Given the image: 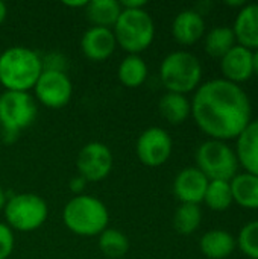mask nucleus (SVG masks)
Segmentation results:
<instances>
[{
    "label": "nucleus",
    "mask_w": 258,
    "mask_h": 259,
    "mask_svg": "<svg viewBox=\"0 0 258 259\" xmlns=\"http://www.w3.org/2000/svg\"><path fill=\"white\" fill-rule=\"evenodd\" d=\"M99 249L106 258L120 259L129 250V240L119 229L106 228L99 235Z\"/></svg>",
    "instance_id": "23"
},
{
    "label": "nucleus",
    "mask_w": 258,
    "mask_h": 259,
    "mask_svg": "<svg viewBox=\"0 0 258 259\" xmlns=\"http://www.w3.org/2000/svg\"><path fill=\"white\" fill-rule=\"evenodd\" d=\"M14 250V234L8 225L0 223V259H8Z\"/></svg>",
    "instance_id": "28"
},
{
    "label": "nucleus",
    "mask_w": 258,
    "mask_h": 259,
    "mask_svg": "<svg viewBox=\"0 0 258 259\" xmlns=\"http://www.w3.org/2000/svg\"><path fill=\"white\" fill-rule=\"evenodd\" d=\"M236 155L246 173L258 176V120L251 121L240 134Z\"/></svg>",
    "instance_id": "17"
},
{
    "label": "nucleus",
    "mask_w": 258,
    "mask_h": 259,
    "mask_svg": "<svg viewBox=\"0 0 258 259\" xmlns=\"http://www.w3.org/2000/svg\"><path fill=\"white\" fill-rule=\"evenodd\" d=\"M5 219L11 229L20 232H32L44 225L49 208L44 199L32 193L12 196L5 205Z\"/></svg>",
    "instance_id": "6"
},
{
    "label": "nucleus",
    "mask_w": 258,
    "mask_h": 259,
    "mask_svg": "<svg viewBox=\"0 0 258 259\" xmlns=\"http://www.w3.org/2000/svg\"><path fill=\"white\" fill-rule=\"evenodd\" d=\"M44 65L27 47L15 46L0 55V83L6 91H29L40 79Z\"/></svg>",
    "instance_id": "2"
},
{
    "label": "nucleus",
    "mask_w": 258,
    "mask_h": 259,
    "mask_svg": "<svg viewBox=\"0 0 258 259\" xmlns=\"http://www.w3.org/2000/svg\"><path fill=\"white\" fill-rule=\"evenodd\" d=\"M190 105L199 129L217 141L239 138L251 123L249 97L227 79L202 83Z\"/></svg>",
    "instance_id": "1"
},
{
    "label": "nucleus",
    "mask_w": 258,
    "mask_h": 259,
    "mask_svg": "<svg viewBox=\"0 0 258 259\" xmlns=\"http://www.w3.org/2000/svg\"><path fill=\"white\" fill-rule=\"evenodd\" d=\"M220 70L227 80L233 83H240L248 80L254 74V53L252 50L234 46L222 59Z\"/></svg>",
    "instance_id": "14"
},
{
    "label": "nucleus",
    "mask_w": 258,
    "mask_h": 259,
    "mask_svg": "<svg viewBox=\"0 0 258 259\" xmlns=\"http://www.w3.org/2000/svg\"><path fill=\"white\" fill-rule=\"evenodd\" d=\"M254 73L258 76V50L254 53Z\"/></svg>",
    "instance_id": "34"
},
{
    "label": "nucleus",
    "mask_w": 258,
    "mask_h": 259,
    "mask_svg": "<svg viewBox=\"0 0 258 259\" xmlns=\"http://www.w3.org/2000/svg\"><path fill=\"white\" fill-rule=\"evenodd\" d=\"M230 185L233 202L246 209H258V176L240 173L230 181Z\"/></svg>",
    "instance_id": "18"
},
{
    "label": "nucleus",
    "mask_w": 258,
    "mask_h": 259,
    "mask_svg": "<svg viewBox=\"0 0 258 259\" xmlns=\"http://www.w3.org/2000/svg\"><path fill=\"white\" fill-rule=\"evenodd\" d=\"M148 2L144 0H122L120 6L122 9H144Z\"/></svg>",
    "instance_id": "30"
},
{
    "label": "nucleus",
    "mask_w": 258,
    "mask_h": 259,
    "mask_svg": "<svg viewBox=\"0 0 258 259\" xmlns=\"http://www.w3.org/2000/svg\"><path fill=\"white\" fill-rule=\"evenodd\" d=\"M117 41L114 36L113 29L108 27H90L81 39V50L82 53L96 62L108 59L116 50Z\"/></svg>",
    "instance_id": "13"
},
{
    "label": "nucleus",
    "mask_w": 258,
    "mask_h": 259,
    "mask_svg": "<svg viewBox=\"0 0 258 259\" xmlns=\"http://www.w3.org/2000/svg\"><path fill=\"white\" fill-rule=\"evenodd\" d=\"M33 90L36 99L50 109L65 106L73 94L70 77L58 68H44Z\"/></svg>",
    "instance_id": "9"
},
{
    "label": "nucleus",
    "mask_w": 258,
    "mask_h": 259,
    "mask_svg": "<svg viewBox=\"0 0 258 259\" xmlns=\"http://www.w3.org/2000/svg\"><path fill=\"white\" fill-rule=\"evenodd\" d=\"M62 220L73 234L79 237H96L108 228L109 212L102 200L88 194H79L64 206Z\"/></svg>",
    "instance_id": "3"
},
{
    "label": "nucleus",
    "mask_w": 258,
    "mask_h": 259,
    "mask_svg": "<svg viewBox=\"0 0 258 259\" xmlns=\"http://www.w3.org/2000/svg\"><path fill=\"white\" fill-rule=\"evenodd\" d=\"M120 14L122 6L117 0H91L85 6V17L96 27H114Z\"/></svg>",
    "instance_id": "20"
},
{
    "label": "nucleus",
    "mask_w": 258,
    "mask_h": 259,
    "mask_svg": "<svg viewBox=\"0 0 258 259\" xmlns=\"http://www.w3.org/2000/svg\"><path fill=\"white\" fill-rule=\"evenodd\" d=\"M201 220H202V212L198 205L181 203V206L176 209L173 215V226L178 234L190 235L199 228Z\"/></svg>",
    "instance_id": "25"
},
{
    "label": "nucleus",
    "mask_w": 258,
    "mask_h": 259,
    "mask_svg": "<svg viewBox=\"0 0 258 259\" xmlns=\"http://www.w3.org/2000/svg\"><path fill=\"white\" fill-rule=\"evenodd\" d=\"M205 30L202 15L195 9H186L179 12L172 24L173 38L182 46H192L201 39Z\"/></svg>",
    "instance_id": "15"
},
{
    "label": "nucleus",
    "mask_w": 258,
    "mask_h": 259,
    "mask_svg": "<svg viewBox=\"0 0 258 259\" xmlns=\"http://www.w3.org/2000/svg\"><path fill=\"white\" fill-rule=\"evenodd\" d=\"M117 76L122 85L138 88L148 79V65L140 55H128L119 65Z\"/></svg>",
    "instance_id": "22"
},
{
    "label": "nucleus",
    "mask_w": 258,
    "mask_h": 259,
    "mask_svg": "<svg viewBox=\"0 0 258 259\" xmlns=\"http://www.w3.org/2000/svg\"><path fill=\"white\" fill-rule=\"evenodd\" d=\"M76 168L87 182H100L113 170V153L103 143L91 141L79 150Z\"/></svg>",
    "instance_id": "10"
},
{
    "label": "nucleus",
    "mask_w": 258,
    "mask_h": 259,
    "mask_svg": "<svg viewBox=\"0 0 258 259\" xmlns=\"http://www.w3.org/2000/svg\"><path fill=\"white\" fill-rule=\"evenodd\" d=\"M38 114L33 97L26 91H5L0 94V126L9 134L29 127Z\"/></svg>",
    "instance_id": "8"
},
{
    "label": "nucleus",
    "mask_w": 258,
    "mask_h": 259,
    "mask_svg": "<svg viewBox=\"0 0 258 259\" xmlns=\"http://www.w3.org/2000/svg\"><path fill=\"white\" fill-rule=\"evenodd\" d=\"M236 46V35L230 27H214L205 38V50L213 58H224Z\"/></svg>",
    "instance_id": "24"
},
{
    "label": "nucleus",
    "mask_w": 258,
    "mask_h": 259,
    "mask_svg": "<svg viewBox=\"0 0 258 259\" xmlns=\"http://www.w3.org/2000/svg\"><path fill=\"white\" fill-rule=\"evenodd\" d=\"M196 164L208 181L230 182L239 168L237 155L230 146L217 140H210L199 146L196 152Z\"/></svg>",
    "instance_id": "7"
},
{
    "label": "nucleus",
    "mask_w": 258,
    "mask_h": 259,
    "mask_svg": "<svg viewBox=\"0 0 258 259\" xmlns=\"http://www.w3.org/2000/svg\"><path fill=\"white\" fill-rule=\"evenodd\" d=\"M208 182L207 176L198 167H187L176 175L173 181V193L181 203L198 205L204 200Z\"/></svg>",
    "instance_id": "12"
},
{
    "label": "nucleus",
    "mask_w": 258,
    "mask_h": 259,
    "mask_svg": "<svg viewBox=\"0 0 258 259\" xmlns=\"http://www.w3.org/2000/svg\"><path fill=\"white\" fill-rule=\"evenodd\" d=\"M240 250L252 259H258V220L242 228L239 234Z\"/></svg>",
    "instance_id": "27"
},
{
    "label": "nucleus",
    "mask_w": 258,
    "mask_h": 259,
    "mask_svg": "<svg viewBox=\"0 0 258 259\" xmlns=\"http://www.w3.org/2000/svg\"><path fill=\"white\" fill-rule=\"evenodd\" d=\"M87 0H81V2H62V5H65V6H68V8H84L85 9V6H87Z\"/></svg>",
    "instance_id": "31"
},
{
    "label": "nucleus",
    "mask_w": 258,
    "mask_h": 259,
    "mask_svg": "<svg viewBox=\"0 0 258 259\" xmlns=\"http://www.w3.org/2000/svg\"><path fill=\"white\" fill-rule=\"evenodd\" d=\"M8 199H6V194H5V190L0 187V211L5 209V205H6Z\"/></svg>",
    "instance_id": "33"
},
{
    "label": "nucleus",
    "mask_w": 258,
    "mask_h": 259,
    "mask_svg": "<svg viewBox=\"0 0 258 259\" xmlns=\"http://www.w3.org/2000/svg\"><path fill=\"white\" fill-rule=\"evenodd\" d=\"M201 250L210 259H225L228 258L236 249V240L231 234L222 229L208 231L201 238Z\"/></svg>",
    "instance_id": "19"
},
{
    "label": "nucleus",
    "mask_w": 258,
    "mask_h": 259,
    "mask_svg": "<svg viewBox=\"0 0 258 259\" xmlns=\"http://www.w3.org/2000/svg\"><path fill=\"white\" fill-rule=\"evenodd\" d=\"M113 32L123 50L129 55H138L152 44L155 24L146 9H122Z\"/></svg>",
    "instance_id": "4"
},
{
    "label": "nucleus",
    "mask_w": 258,
    "mask_h": 259,
    "mask_svg": "<svg viewBox=\"0 0 258 259\" xmlns=\"http://www.w3.org/2000/svg\"><path fill=\"white\" fill-rule=\"evenodd\" d=\"M85 185H87V181L82 178V176H78V178H71L70 182H68V187H70V191L75 193L76 196L82 194V191L85 190Z\"/></svg>",
    "instance_id": "29"
},
{
    "label": "nucleus",
    "mask_w": 258,
    "mask_h": 259,
    "mask_svg": "<svg viewBox=\"0 0 258 259\" xmlns=\"http://www.w3.org/2000/svg\"><path fill=\"white\" fill-rule=\"evenodd\" d=\"M160 114L170 124H181L192 112V105L184 94L166 93L158 103Z\"/></svg>",
    "instance_id": "21"
},
{
    "label": "nucleus",
    "mask_w": 258,
    "mask_h": 259,
    "mask_svg": "<svg viewBox=\"0 0 258 259\" xmlns=\"http://www.w3.org/2000/svg\"><path fill=\"white\" fill-rule=\"evenodd\" d=\"M204 202L214 211H225L233 203L231 185L227 181H210Z\"/></svg>",
    "instance_id": "26"
},
{
    "label": "nucleus",
    "mask_w": 258,
    "mask_h": 259,
    "mask_svg": "<svg viewBox=\"0 0 258 259\" xmlns=\"http://www.w3.org/2000/svg\"><path fill=\"white\" fill-rule=\"evenodd\" d=\"M233 32L239 46L258 50V3L245 5L240 9Z\"/></svg>",
    "instance_id": "16"
},
{
    "label": "nucleus",
    "mask_w": 258,
    "mask_h": 259,
    "mask_svg": "<svg viewBox=\"0 0 258 259\" xmlns=\"http://www.w3.org/2000/svg\"><path fill=\"white\" fill-rule=\"evenodd\" d=\"M160 77L167 93L186 96L201 83L202 65L190 52H173L163 59L160 65Z\"/></svg>",
    "instance_id": "5"
},
{
    "label": "nucleus",
    "mask_w": 258,
    "mask_h": 259,
    "mask_svg": "<svg viewBox=\"0 0 258 259\" xmlns=\"http://www.w3.org/2000/svg\"><path fill=\"white\" fill-rule=\"evenodd\" d=\"M173 143L167 131L163 127H149L143 131L137 140V156L148 167L163 165L172 155Z\"/></svg>",
    "instance_id": "11"
},
{
    "label": "nucleus",
    "mask_w": 258,
    "mask_h": 259,
    "mask_svg": "<svg viewBox=\"0 0 258 259\" xmlns=\"http://www.w3.org/2000/svg\"><path fill=\"white\" fill-rule=\"evenodd\" d=\"M6 14H8V9H6V5L3 2H0V26L3 24L5 18H6Z\"/></svg>",
    "instance_id": "32"
}]
</instances>
